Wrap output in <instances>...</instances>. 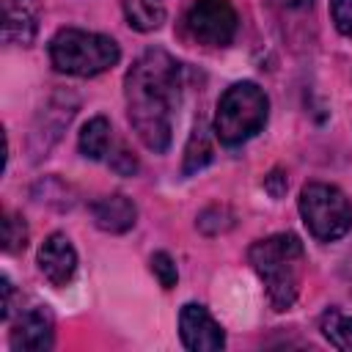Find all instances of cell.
I'll use <instances>...</instances> for the list:
<instances>
[{
	"mask_svg": "<svg viewBox=\"0 0 352 352\" xmlns=\"http://www.w3.org/2000/svg\"><path fill=\"white\" fill-rule=\"evenodd\" d=\"M148 264H151V272H154V278L160 280V286H162V289H173V286H176V280H179L176 261H173V258H170L165 250L154 253Z\"/></svg>",
	"mask_w": 352,
	"mask_h": 352,
	"instance_id": "cell-17",
	"label": "cell"
},
{
	"mask_svg": "<svg viewBox=\"0 0 352 352\" xmlns=\"http://www.w3.org/2000/svg\"><path fill=\"white\" fill-rule=\"evenodd\" d=\"M267 94L245 80V82H234L231 88H226V94L217 102V113H214V138L223 146H239L245 140H250L256 132H261L264 121H267Z\"/></svg>",
	"mask_w": 352,
	"mask_h": 352,
	"instance_id": "cell-4",
	"label": "cell"
},
{
	"mask_svg": "<svg viewBox=\"0 0 352 352\" xmlns=\"http://www.w3.org/2000/svg\"><path fill=\"white\" fill-rule=\"evenodd\" d=\"M80 154L88 160H104L110 154V121L104 116H94L80 129Z\"/></svg>",
	"mask_w": 352,
	"mask_h": 352,
	"instance_id": "cell-14",
	"label": "cell"
},
{
	"mask_svg": "<svg viewBox=\"0 0 352 352\" xmlns=\"http://www.w3.org/2000/svg\"><path fill=\"white\" fill-rule=\"evenodd\" d=\"M179 336H182V344L187 349H195V352H214V349L226 346L223 327L198 302H187L182 308V314H179Z\"/></svg>",
	"mask_w": 352,
	"mask_h": 352,
	"instance_id": "cell-7",
	"label": "cell"
},
{
	"mask_svg": "<svg viewBox=\"0 0 352 352\" xmlns=\"http://www.w3.org/2000/svg\"><path fill=\"white\" fill-rule=\"evenodd\" d=\"M28 245V226L19 214H6L3 220V248L6 253H16V250H25Z\"/></svg>",
	"mask_w": 352,
	"mask_h": 352,
	"instance_id": "cell-16",
	"label": "cell"
},
{
	"mask_svg": "<svg viewBox=\"0 0 352 352\" xmlns=\"http://www.w3.org/2000/svg\"><path fill=\"white\" fill-rule=\"evenodd\" d=\"M214 157V148H212V138H209V129L204 121H198L187 138V146H184V162H182V173L184 176H192L198 170H204Z\"/></svg>",
	"mask_w": 352,
	"mask_h": 352,
	"instance_id": "cell-12",
	"label": "cell"
},
{
	"mask_svg": "<svg viewBox=\"0 0 352 352\" xmlns=\"http://www.w3.org/2000/svg\"><path fill=\"white\" fill-rule=\"evenodd\" d=\"M250 267L267 289V300L275 311H289L300 294L305 272V250L294 234H272L258 239L248 250Z\"/></svg>",
	"mask_w": 352,
	"mask_h": 352,
	"instance_id": "cell-2",
	"label": "cell"
},
{
	"mask_svg": "<svg viewBox=\"0 0 352 352\" xmlns=\"http://www.w3.org/2000/svg\"><path fill=\"white\" fill-rule=\"evenodd\" d=\"M41 22L38 0H3V41L28 47L33 44Z\"/></svg>",
	"mask_w": 352,
	"mask_h": 352,
	"instance_id": "cell-10",
	"label": "cell"
},
{
	"mask_svg": "<svg viewBox=\"0 0 352 352\" xmlns=\"http://www.w3.org/2000/svg\"><path fill=\"white\" fill-rule=\"evenodd\" d=\"M239 16L231 0H195L184 14V30L204 47H226L234 41Z\"/></svg>",
	"mask_w": 352,
	"mask_h": 352,
	"instance_id": "cell-6",
	"label": "cell"
},
{
	"mask_svg": "<svg viewBox=\"0 0 352 352\" xmlns=\"http://www.w3.org/2000/svg\"><path fill=\"white\" fill-rule=\"evenodd\" d=\"M322 333L336 349H352V316H344L341 311L330 308L322 316Z\"/></svg>",
	"mask_w": 352,
	"mask_h": 352,
	"instance_id": "cell-15",
	"label": "cell"
},
{
	"mask_svg": "<svg viewBox=\"0 0 352 352\" xmlns=\"http://www.w3.org/2000/svg\"><path fill=\"white\" fill-rule=\"evenodd\" d=\"M126 22L140 30L151 33L165 22V0H121Z\"/></svg>",
	"mask_w": 352,
	"mask_h": 352,
	"instance_id": "cell-13",
	"label": "cell"
},
{
	"mask_svg": "<svg viewBox=\"0 0 352 352\" xmlns=\"http://www.w3.org/2000/svg\"><path fill=\"white\" fill-rule=\"evenodd\" d=\"M91 217H94L96 228H102L107 234H124L135 226L138 209L126 195L113 192V195H104L91 204Z\"/></svg>",
	"mask_w": 352,
	"mask_h": 352,
	"instance_id": "cell-11",
	"label": "cell"
},
{
	"mask_svg": "<svg viewBox=\"0 0 352 352\" xmlns=\"http://www.w3.org/2000/svg\"><path fill=\"white\" fill-rule=\"evenodd\" d=\"M55 344V316L47 305H36L19 316L11 330V349H52Z\"/></svg>",
	"mask_w": 352,
	"mask_h": 352,
	"instance_id": "cell-8",
	"label": "cell"
},
{
	"mask_svg": "<svg viewBox=\"0 0 352 352\" xmlns=\"http://www.w3.org/2000/svg\"><path fill=\"white\" fill-rule=\"evenodd\" d=\"M297 206L308 234L319 242H336L352 228V204L336 184H305L300 190Z\"/></svg>",
	"mask_w": 352,
	"mask_h": 352,
	"instance_id": "cell-5",
	"label": "cell"
},
{
	"mask_svg": "<svg viewBox=\"0 0 352 352\" xmlns=\"http://www.w3.org/2000/svg\"><path fill=\"white\" fill-rule=\"evenodd\" d=\"M330 14L338 33L352 38V0H330Z\"/></svg>",
	"mask_w": 352,
	"mask_h": 352,
	"instance_id": "cell-18",
	"label": "cell"
},
{
	"mask_svg": "<svg viewBox=\"0 0 352 352\" xmlns=\"http://www.w3.org/2000/svg\"><path fill=\"white\" fill-rule=\"evenodd\" d=\"M38 270L52 286H66L77 272V250L66 234H50L38 248Z\"/></svg>",
	"mask_w": 352,
	"mask_h": 352,
	"instance_id": "cell-9",
	"label": "cell"
},
{
	"mask_svg": "<svg viewBox=\"0 0 352 352\" xmlns=\"http://www.w3.org/2000/svg\"><path fill=\"white\" fill-rule=\"evenodd\" d=\"M0 283H3V311H0V316L8 319V316H11V300H14V283H11L6 275H3Z\"/></svg>",
	"mask_w": 352,
	"mask_h": 352,
	"instance_id": "cell-21",
	"label": "cell"
},
{
	"mask_svg": "<svg viewBox=\"0 0 352 352\" xmlns=\"http://www.w3.org/2000/svg\"><path fill=\"white\" fill-rule=\"evenodd\" d=\"M264 187L270 190L272 198H280V195L286 192V176H280V173L275 170V173H270V176L264 179Z\"/></svg>",
	"mask_w": 352,
	"mask_h": 352,
	"instance_id": "cell-20",
	"label": "cell"
},
{
	"mask_svg": "<svg viewBox=\"0 0 352 352\" xmlns=\"http://www.w3.org/2000/svg\"><path fill=\"white\" fill-rule=\"evenodd\" d=\"M280 3H283L286 8H297V11H300V8H311L314 0H280Z\"/></svg>",
	"mask_w": 352,
	"mask_h": 352,
	"instance_id": "cell-22",
	"label": "cell"
},
{
	"mask_svg": "<svg viewBox=\"0 0 352 352\" xmlns=\"http://www.w3.org/2000/svg\"><path fill=\"white\" fill-rule=\"evenodd\" d=\"M179 96L182 66L165 50H146L124 77L129 124L154 154H162L170 146Z\"/></svg>",
	"mask_w": 352,
	"mask_h": 352,
	"instance_id": "cell-1",
	"label": "cell"
},
{
	"mask_svg": "<svg viewBox=\"0 0 352 352\" xmlns=\"http://www.w3.org/2000/svg\"><path fill=\"white\" fill-rule=\"evenodd\" d=\"M50 63L60 74L96 77L113 69L121 58L118 44L104 33H91L80 28H63L50 38Z\"/></svg>",
	"mask_w": 352,
	"mask_h": 352,
	"instance_id": "cell-3",
	"label": "cell"
},
{
	"mask_svg": "<svg viewBox=\"0 0 352 352\" xmlns=\"http://www.w3.org/2000/svg\"><path fill=\"white\" fill-rule=\"evenodd\" d=\"M107 165H110L116 173H121V176H132V173L138 170V157H135L126 146H118V151H110Z\"/></svg>",
	"mask_w": 352,
	"mask_h": 352,
	"instance_id": "cell-19",
	"label": "cell"
}]
</instances>
